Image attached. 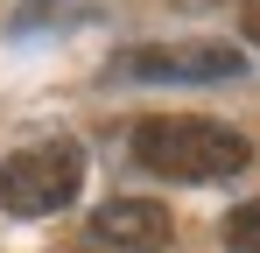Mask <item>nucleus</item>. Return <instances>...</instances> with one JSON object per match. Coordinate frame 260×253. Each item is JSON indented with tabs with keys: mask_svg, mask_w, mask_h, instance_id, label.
<instances>
[{
	"mask_svg": "<svg viewBox=\"0 0 260 253\" xmlns=\"http://www.w3.org/2000/svg\"><path fill=\"white\" fill-rule=\"evenodd\" d=\"M169 232H176L169 204H155V197H113V204L91 211L85 253H169Z\"/></svg>",
	"mask_w": 260,
	"mask_h": 253,
	"instance_id": "nucleus-4",
	"label": "nucleus"
},
{
	"mask_svg": "<svg viewBox=\"0 0 260 253\" xmlns=\"http://www.w3.org/2000/svg\"><path fill=\"white\" fill-rule=\"evenodd\" d=\"M218 239H225V253H260V197H246V204L225 211Z\"/></svg>",
	"mask_w": 260,
	"mask_h": 253,
	"instance_id": "nucleus-5",
	"label": "nucleus"
},
{
	"mask_svg": "<svg viewBox=\"0 0 260 253\" xmlns=\"http://www.w3.org/2000/svg\"><path fill=\"white\" fill-rule=\"evenodd\" d=\"M85 190V155L78 141H36V148H14L0 162V211L7 218H49Z\"/></svg>",
	"mask_w": 260,
	"mask_h": 253,
	"instance_id": "nucleus-2",
	"label": "nucleus"
},
{
	"mask_svg": "<svg viewBox=\"0 0 260 253\" xmlns=\"http://www.w3.org/2000/svg\"><path fill=\"white\" fill-rule=\"evenodd\" d=\"M239 28H246V42H260V0H246V14H239Z\"/></svg>",
	"mask_w": 260,
	"mask_h": 253,
	"instance_id": "nucleus-6",
	"label": "nucleus"
},
{
	"mask_svg": "<svg viewBox=\"0 0 260 253\" xmlns=\"http://www.w3.org/2000/svg\"><path fill=\"white\" fill-rule=\"evenodd\" d=\"M134 162L162 183H225V176L253 169V141L239 126L197 120V113H162V120L134 126Z\"/></svg>",
	"mask_w": 260,
	"mask_h": 253,
	"instance_id": "nucleus-1",
	"label": "nucleus"
},
{
	"mask_svg": "<svg viewBox=\"0 0 260 253\" xmlns=\"http://www.w3.org/2000/svg\"><path fill=\"white\" fill-rule=\"evenodd\" d=\"M113 71L148 84H218V78H239L246 56L232 42H148V49H127Z\"/></svg>",
	"mask_w": 260,
	"mask_h": 253,
	"instance_id": "nucleus-3",
	"label": "nucleus"
}]
</instances>
